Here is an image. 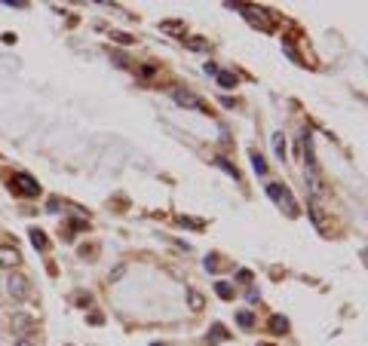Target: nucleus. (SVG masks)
Segmentation results:
<instances>
[{
    "label": "nucleus",
    "mask_w": 368,
    "mask_h": 346,
    "mask_svg": "<svg viewBox=\"0 0 368 346\" xmlns=\"http://www.w3.org/2000/svg\"><path fill=\"white\" fill-rule=\"evenodd\" d=\"M230 9H236V12H242V19L249 22V25H255V28H261V31H267L273 22H270V12L267 9H261V6H255V3H227Z\"/></svg>",
    "instance_id": "f257e3e1"
},
{
    "label": "nucleus",
    "mask_w": 368,
    "mask_h": 346,
    "mask_svg": "<svg viewBox=\"0 0 368 346\" xmlns=\"http://www.w3.org/2000/svg\"><path fill=\"white\" fill-rule=\"evenodd\" d=\"M6 294H9L15 303L28 300V297H31V282H28V276H22V273H9V276H6Z\"/></svg>",
    "instance_id": "f03ea898"
},
{
    "label": "nucleus",
    "mask_w": 368,
    "mask_h": 346,
    "mask_svg": "<svg viewBox=\"0 0 368 346\" xmlns=\"http://www.w3.org/2000/svg\"><path fill=\"white\" fill-rule=\"evenodd\" d=\"M267 196L273 199L276 206H283L286 208V214H297V206H294V196H292V190L286 187V184H267Z\"/></svg>",
    "instance_id": "7ed1b4c3"
},
{
    "label": "nucleus",
    "mask_w": 368,
    "mask_h": 346,
    "mask_svg": "<svg viewBox=\"0 0 368 346\" xmlns=\"http://www.w3.org/2000/svg\"><path fill=\"white\" fill-rule=\"evenodd\" d=\"M9 190L22 193V196H37V193H40V184H37V181H34L31 175L19 172V175H12V178H9Z\"/></svg>",
    "instance_id": "20e7f679"
},
{
    "label": "nucleus",
    "mask_w": 368,
    "mask_h": 346,
    "mask_svg": "<svg viewBox=\"0 0 368 346\" xmlns=\"http://www.w3.org/2000/svg\"><path fill=\"white\" fill-rule=\"evenodd\" d=\"M172 98H175V104L187 107V111H203V98H200L197 92H190V89L175 86V89H172Z\"/></svg>",
    "instance_id": "39448f33"
},
{
    "label": "nucleus",
    "mask_w": 368,
    "mask_h": 346,
    "mask_svg": "<svg viewBox=\"0 0 368 346\" xmlns=\"http://www.w3.org/2000/svg\"><path fill=\"white\" fill-rule=\"evenodd\" d=\"M307 211H310V217H313V224L319 227V233H328V217H325L322 203H319L316 196H310V199H307Z\"/></svg>",
    "instance_id": "423d86ee"
},
{
    "label": "nucleus",
    "mask_w": 368,
    "mask_h": 346,
    "mask_svg": "<svg viewBox=\"0 0 368 346\" xmlns=\"http://www.w3.org/2000/svg\"><path fill=\"white\" fill-rule=\"evenodd\" d=\"M9 325H12L15 337H31V331H34V319H31L28 313H15Z\"/></svg>",
    "instance_id": "0eeeda50"
},
{
    "label": "nucleus",
    "mask_w": 368,
    "mask_h": 346,
    "mask_svg": "<svg viewBox=\"0 0 368 346\" xmlns=\"http://www.w3.org/2000/svg\"><path fill=\"white\" fill-rule=\"evenodd\" d=\"M22 264V254L15 245H0V267L3 270H12V267H19Z\"/></svg>",
    "instance_id": "6e6552de"
},
{
    "label": "nucleus",
    "mask_w": 368,
    "mask_h": 346,
    "mask_svg": "<svg viewBox=\"0 0 368 346\" xmlns=\"http://www.w3.org/2000/svg\"><path fill=\"white\" fill-rule=\"evenodd\" d=\"M270 334H286L289 331V322H286V316H270Z\"/></svg>",
    "instance_id": "1a4fd4ad"
},
{
    "label": "nucleus",
    "mask_w": 368,
    "mask_h": 346,
    "mask_svg": "<svg viewBox=\"0 0 368 346\" xmlns=\"http://www.w3.org/2000/svg\"><path fill=\"white\" fill-rule=\"evenodd\" d=\"M184 46L194 52H209V40L206 37H184Z\"/></svg>",
    "instance_id": "9d476101"
},
{
    "label": "nucleus",
    "mask_w": 368,
    "mask_h": 346,
    "mask_svg": "<svg viewBox=\"0 0 368 346\" xmlns=\"http://www.w3.org/2000/svg\"><path fill=\"white\" fill-rule=\"evenodd\" d=\"M28 236H31V242L37 245V248H43V251L49 248V239H46V233H43V230H37V227H34V230H31Z\"/></svg>",
    "instance_id": "9b49d317"
},
{
    "label": "nucleus",
    "mask_w": 368,
    "mask_h": 346,
    "mask_svg": "<svg viewBox=\"0 0 368 346\" xmlns=\"http://www.w3.org/2000/svg\"><path fill=\"white\" fill-rule=\"evenodd\" d=\"M160 28L169 34H184V22H178V19H166V22H160Z\"/></svg>",
    "instance_id": "f8f14e48"
},
{
    "label": "nucleus",
    "mask_w": 368,
    "mask_h": 346,
    "mask_svg": "<svg viewBox=\"0 0 368 346\" xmlns=\"http://www.w3.org/2000/svg\"><path fill=\"white\" fill-rule=\"evenodd\" d=\"M215 77H218V83H221L224 89H233V86H236V74H230V70H218Z\"/></svg>",
    "instance_id": "ddd939ff"
},
{
    "label": "nucleus",
    "mask_w": 368,
    "mask_h": 346,
    "mask_svg": "<svg viewBox=\"0 0 368 346\" xmlns=\"http://www.w3.org/2000/svg\"><path fill=\"white\" fill-rule=\"evenodd\" d=\"M273 150H276V156H279V159H286V138L279 135V132L273 135Z\"/></svg>",
    "instance_id": "4468645a"
},
{
    "label": "nucleus",
    "mask_w": 368,
    "mask_h": 346,
    "mask_svg": "<svg viewBox=\"0 0 368 346\" xmlns=\"http://www.w3.org/2000/svg\"><path fill=\"white\" fill-rule=\"evenodd\" d=\"M187 297H190V309H197V313H200V309H203V294L190 288V291H187Z\"/></svg>",
    "instance_id": "2eb2a0df"
},
{
    "label": "nucleus",
    "mask_w": 368,
    "mask_h": 346,
    "mask_svg": "<svg viewBox=\"0 0 368 346\" xmlns=\"http://www.w3.org/2000/svg\"><path fill=\"white\" fill-rule=\"evenodd\" d=\"M215 291H218V297H224V300H230V297H233V285H227V282H218Z\"/></svg>",
    "instance_id": "dca6fc26"
},
{
    "label": "nucleus",
    "mask_w": 368,
    "mask_h": 346,
    "mask_svg": "<svg viewBox=\"0 0 368 346\" xmlns=\"http://www.w3.org/2000/svg\"><path fill=\"white\" fill-rule=\"evenodd\" d=\"M252 166H255V172H261V175L267 172V162H264V156H261V153H252Z\"/></svg>",
    "instance_id": "f3484780"
},
{
    "label": "nucleus",
    "mask_w": 368,
    "mask_h": 346,
    "mask_svg": "<svg viewBox=\"0 0 368 346\" xmlns=\"http://www.w3.org/2000/svg\"><path fill=\"white\" fill-rule=\"evenodd\" d=\"M236 319H239V325H242V328H252V325H255V316L249 313V309H242V313H239Z\"/></svg>",
    "instance_id": "a211bd4d"
},
{
    "label": "nucleus",
    "mask_w": 368,
    "mask_h": 346,
    "mask_svg": "<svg viewBox=\"0 0 368 346\" xmlns=\"http://www.w3.org/2000/svg\"><path fill=\"white\" fill-rule=\"evenodd\" d=\"M111 37H114L117 43H135L132 34H123V31H111Z\"/></svg>",
    "instance_id": "6ab92c4d"
},
{
    "label": "nucleus",
    "mask_w": 368,
    "mask_h": 346,
    "mask_svg": "<svg viewBox=\"0 0 368 346\" xmlns=\"http://www.w3.org/2000/svg\"><path fill=\"white\" fill-rule=\"evenodd\" d=\"M178 221L184 227H190V230H203V221H190V217H178Z\"/></svg>",
    "instance_id": "aec40b11"
},
{
    "label": "nucleus",
    "mask_w": 368,
    "mask_h": 346,
    "mask_svg": "<svg viewBox=\"0 0 368 346\" xmlns=\"http://www.w3.org/2000/svg\"><path fill=\"white\" fill-rule=\"evenodd\" d=\"M15 346H37V340H34V337H19Z\"/></svg>",
    "instance_id": "412c9836"
},
{
    "label": "nucleus",
    "mask_w": 368,
    "mask_h": 346,
    "mask_svg": "<svg viewBox=\"0 0 368 346\" xmlns=\"http://www.w3.org/2000/svg\"><path fill=\"white\" fill-rule=\"evenodd\" d=\"M218 166H221V169H227V172H230L233 178H239V175H236V169H233V166H230V162H227V159H218Z\"/></svg>",
    "instance_id": "4be33fe9"
},
{
    "label": "nucleus",
    "mask_w": 368,
    "mask_h": 346,
    "mask_svg": "<svg viewBox=\"0 0 368 346\" xmlns=\"http://www.w3.org/2000/svg\"><path fill=\"white\" fill-rule=\"evenodd\" d=\"M3 6H15V9H22V6H28L25 0H3Z\"/></svg>",
    "instance_id": "5701e85b"
}]
</instances>
